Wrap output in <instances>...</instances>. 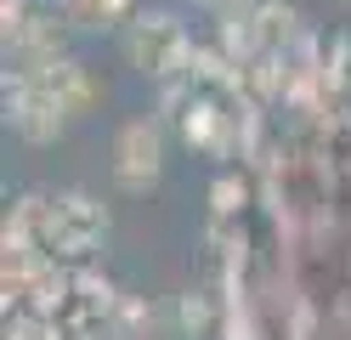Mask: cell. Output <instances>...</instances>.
Returning a JSON list of instances; mask_svg holds the SVG:
<instances>
[{
  "label": "cell",
  "instance_id": "obj_11",
  "mask_svg": "<svg viewBox=\"0 0 351 340\" xmlns=\"http://www.w3.org/2000/svg\"><path fill=\"white\" fill-rule=\"evenodd\" d=\"M346 6H351V0H346Z\"/></svg>",
  "mask_w": 351,
  "mask_h": 340
},
{
  "label": "cell",
  "instance_id": "obj_10",
  "mask_svg": "<svg viewBox=\"0 0 351 340\" xmlns=\"http://www.w3.org/2000/svg\"><path fill=\"white\" fill-rule=\"evenodd\" d=\"M204 6H215V0H204Z\"/></svg>",
  "mask_w": 351,
  "mask_h": 340
},
{
  "label": "cell",
  "instance_id": "obj_2",
  "mask_svg": "<svg viewBox=\"0 0 351 340\" xmlns=\"http://www.w3.org/2000/svg\"><path fill=\"white\" fill-rule=\"evenodd\" d=\"M108 238V210L91 193H57L46 204V249L57 256H91Z\"/></svg>",
  "mask_w": 351,
  "mask_h": 340
},
{
  "label": "cell",
  "instance_id": "obj_5",
  "mask_svg": "<svg viewBox=\"0 0 351 340\" xmlns=\"http://www.w3.org/2000/svg\"><path fill=\"white\" fill-rule=\"evenodd\" d=\"M12 52H17V63L23 68H51V63H62V45H69V12H29L23 17V29H17L12 40Z\"/></svg>",
  "mask_w": 351,
  "mask_h": 340
},
{
  "label": "cell",
  "instance_id": "obj_7",
  "mask_svg": "<svg viewBox=\"0 0 351 340\" xmlns=\"http://www.w3.org/2000/svg\"><path fill=\"white\" fill-rule=\"evenodd\" d=\"M125 6L130 0H69V23H80V29H108Z\"/></svg>",
  "mask_w": 351,
  "mask_h": 340
},
{
  "label": "cell",
  "instance_id": "obj_3",
  "mask_svg": "<svg viewBox=\"0 0 351 340\" xmlns=\"http://www.w3.org/2000/svg\"><path fill=\"white\" fill-rule=\"evenodd\" d=\"M6 120H12V131L23 136V142H57L62 136V125L74 120L69 108H62L51 91H40L23 68L6 80Z\"/></svg>",
  "mask_w": 351,
  "mask_h": 340
},
{
  "label": "cell",
  "instance_id": "obj_9",
  "mask_svg": "<svg viewBox=\"0 0 351 340\" xmlns=\"http://www.w3.org/2000/svg\"><path fill=\"white\" fill-rule=\"evenodd\" d=\"M23 17H29V6H23V0H0V23H6V40L23 29Z\"/></svg>",
  "mask_w": 351,
  "mask_h": 340
},
{
  "label": "cell",
  "instance_id": "obj_6",
  "mask_svg": "<svg viewBox=\"0 0 351 340\" xmlns=\"http://www.w3.org/2000/svg\"><path fill=\"white\" fill-rule=\"evenodd\" d=\"M255 40H261V57H278L283 45L295 40V6L261 0V6H255Z\"/></svg>",
  "mask_w": 351,
  "mask_h": 340
},
{
  "label": "cell",
  "instance_id": "obj_8",
  "mask_svg": "<svg viewBox=\"0 0 351 340\" xmlns=\"http://www.w3.org/2000/svg\"><path fill=\"white\" fill-rule=\"evenodd\" d=\"M210 199H215V210H221V216H232L238 204H244V188H238L232 176H221V181H215V193H210Z\"/></svg>",
  "mask_w": 351,
  "mask_h": 340
},
{
  "label": "cell",
  "instance_id": "obj_1",
  "mask_svg": "<svg viewBox=\"0 0 351 340\" xmlns=\"http://www.w3.org/2000/svg\"><path fill=\"white\" fill-rule=\"evenodd\" d=\"M125 52H130V63L142 68V74H153V80H176V74H193V40H187V29L176 23L170 12H142L136 23H130V34H125Z\"/></svg>",
  "mask_w": 351,
  "mask_h": 340
},
{
  "label": "cell",
  "instance_id": "obj_4",
  "mask_svg": "<svg viewBox=\"0 0 351 340\" xmlns=\"http://www.w3.org/2000/svg\"><path fill=\"white\" fill-rule=\"evenodd\" d=\"M165 170V136L153 120H130L114 142V181L125 193H147Z\"/></svg>",
  "mask_w": 351,
  "mask_h": 340
}]
</instances>
